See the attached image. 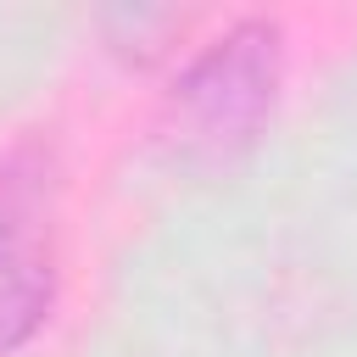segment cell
Returning <instances> with one entry per match:
<instances>
[{"label": "cell", "instance_id": "cell-1", "mask_svg": "<svg viewBox=\"0 0 357 357\" xmlns=\"http://www.w3.org/2000/svg\"><path fill=\"white\" fill-rule=\"evenodd\" d=\"M273 89H279V28L262 17L234 22L173 78L156 134L173 162L218 167L257 139Z\"/></svg>", "mask_w": 357, "mask_h": 357}, {"label": "cell", "instance_id": "cell-2", "mask_svg": "<svg viewBox=\"0 0 357 357\" xmlns=\"http://www.w3.org/2000/svg\"><path fill=\"white\" fill-rule=\"evenodd\" d=\"M56 296V268L39 234H28L22 223H0V351L22 346Z\"/></svg>", "mask_w": 357, "mask_h": 357}]
</instances>
